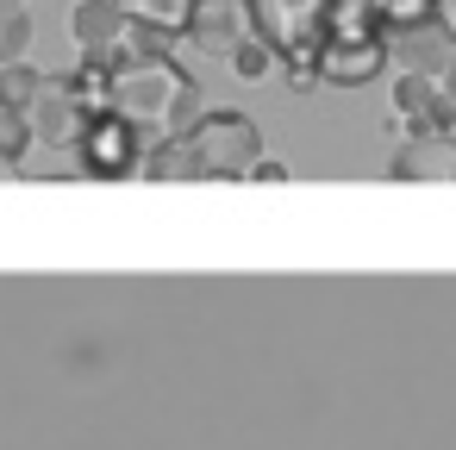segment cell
Wrapping results in <instances>:
<instances>
[{"label": "cell", "instance_id": "6da1fadb", "mask_svg": "<svg viewBox=\"0 0 456 450\" xmlns=\"http://www.w3.org/2000/svg\"><path fill=\"white\" fill-rule=\"evenodd\" d=\"M107 113L132 119L151 151L163 138H188L200 119V88L175 70V57H138V63H113L107 70Z\"/></svg>", "mask_w": 456, "mask_h": 450}, {"label": "cell", "instance_id": "30bf717a", "mask_svg": "<svg viewBox=\"0 0 456 450\" xmlns=\"http://www.w3.org/2000/svg\"><path fill=\"white\" fill-rule=\"evenodd\" d=\"M387 176L394 182H456V132H406Z\"/></svg>", "mask_w": 456, "mask_h": 450}, {"label": "cell", "instance_id": "7a4b0ae2", "mask_svg": "<svg viewBox=\"0 0 456 450\" xmlns=\"http://www.w3.org/2000/svg\"><path fill=\"white\" fill-rule=\"evenodd\" d=\"M331 7L338 0H250V26L256 38L275 51V63L288 70V88H313V63L331 38Z\"/></svg>", "mask_w": 456, "mask_h": 450}, {"label": "cell", "instance_id": "52a82bcc", "mask_svg": "<svg viewBox=\"0 0 456 450\" xmlns=\"http://www.w3.org/2000/svg\"><path fill=\"white\" fill-rule=\"evenodd\" d=\"M387 63H394V57H387V38H325L313 76H319L325 88H362V82H375Z\"/></svg>", "mask_w": 456, "mask_h": 450}, {"label": "cell", "instance_id": "3957f363", "mask_svg": "<svg viewBox=\"0 0 456 450\" xmlns=\"http://www.w3.org/2000/svg\"><path fill=\"white\" fill-rule=\"evenodd\" d=\"M188 144L200 157V176H213V182H238L263 163V132L244 113H200Z\"/></svg>", "mask_w": 456, "mask_h": 450}, {"label": "cell", "instance_id": "5b68a950", "mask_svg": "<svg viewBox=\"0 0 456 450\" xmlns=\"http://www.w3.org/2000/svg\"><path fill=\"white\" fill-rule=\"evenodd\" d=\"M387 57L400 63V76H431V82H444V76L456 70V26H450V20L400 26V32H387Z\"/></svg>", "mask_w": 456, "mask_h": 450}, {"label": "cell", "instance_id": "2e32d148", "mask_svg": "<svg viewBox=\"0 0 456 450\" xmlns=\"http://www.w3.org/2000/svg\"><path fill=\"white\" fill-rule=\"evenodd\" d=\"M375 13H381L387 32H400V26H419V20H444V0H375Z\"/></svg>", "mask_w": 456, "mask_h": 450}, {"label": "cell", "instance_id": "44dd1931", "mask_svg": "<svg viewBox=\"0 0 456 450\" xmlns=\"http://www.w3.org/2000/svg\"><path fill=\"white\" fill-rule=\"evenodd\" d=\"M444 94H450V101H456V70H450V76H444Z\"/></svg>", "mask_w": 456, "mask_h": 450}, {"label": "cell", "instance_id": "8992f818", "mask_svg": "<svg viewBox=\"0 0 456 450\" xmlns=\"http://www.w3.org/2000/svg\"><path fill=\"white\" fill-rule=\"evenodd\" d=\"M244 38H256V26H250V0H194L188 45H194L200 57H225V63H232V51H238Z\"/></svg>", "mask_w": 456, "mask_h": 450}, {"label": "cell", "instance_id": "ba28073f", "mask_svg": "<svg viewBox=\"0 0 456 450\" xmlns=\"http://www.w3.org/2000/svg\"><path fill=\"white\" fill-rule=\"evenodd\" d=\"M88 119H94V107L82 101V88L69 76H51L45 94H38V107H32V138H45V144H82Z\"/></svg>", "mask_w": 456, "mask_h": 450}, {"label": "cell", "instance_id": "5bb4252c", "mask_svg": "<svg viewBox=\"0 0 456 450\" xmlns=\"http://www.w3.org/2000/svg\"><path fill=\"white\" fill-rule=\"evenodd\" d=\"M45 82H51V76H38L32 63H7V70H0V107L32 113V107H38V94H45Z\"/></svg>", "mask_w": 456, "mask_h": 450}, {"label": "cell", "instance_id": "7402d4cb", "mask_svg": "<svg viewBox=\"0 0 456 450\" xmlns=\"http://www.w3.org/2000/svg\"><path fill=\"white\" fill-rule=\"evenodd\" d=\"M0 7H26V0H0Z\"/></svg>", "mask_w": 456, "mask_h": 450}, {"label": "cell", "instance_id": "e0dca14e", "mask_svg": "<svg viewBox=\"0 0 456 450\" xmlns=\"http://www.w3.org/2000/svg\"><path fill=\"white\" fill-rule=\"evenodd\" d=\"M169 51H175V32H157V26H132L113 63H138V57H169Z\"/></svg>", "mask_w": 456, "mask_h": 450}, {"label": "cell", "instance_id": "8fae6325", "mask_svg": "<svg viewBox=\"0 0 456 450\" xmlns=\"http://www.w3.org/2000/svg\"><path fill=\"white\" fill-rule=\"evenodd\" d=\"M394 113L406 119V132H456V101L431 76H400L394 82Z\"/></svg>", "mask_w": 456, "mask_h": 450}, {"label": "cell", "instance_id": "9a60e30c", "mask_svg": "<svg viewBox=\"0 0 456 450\" xmlns=\"http://www.w3.org/2000/svg\"><path fill=\"white\" fill-rule=\"evenodd\" d=\"M26 51H32V13L26 7H0V70L26 63Z\"/></svg>", "mask_w": 456, "mask_h": 450}, {"label": "cell", "instance_id": "277c9868", "mask_svg": "<svg viewBox=\"0 0 456 450\" xmlns=\"http://www.w3.org/2000/svg\"><path fill=\"white\" fill-rule=\"evenodd\" d=\"M144 157H151V138L132 119H119V113H94L88 119V132H82L88 176H132V169H144Z\"/></svg>", "mask_w": 456, "mask_h": 450}, {"label": "cell", "instance_id": "d6986e66", "mask_svg": "<svg viewBox=\"0 0 456 450\" xmlns=\"http://www.w3.org/2000/svg\"><path fill=\"white\" fill-rule=\"evenodd\" d=\"M32 144V113H13V107H0V151L20 157Z\"/></svg>", "mask_w": 456, "mask_h": 450}, {"label": "cell", "instance_id": "7c38bea8", "mask_svg": "<svg viewBox=\"0 0 456 450\" xmlns=\"http://www.w3.org/2000/svg\"><path fill=\"white\" fill-rule=\"evenodd\" d=\"M119 13H126L132 26H157V32H175V38H188L194 0H119Z\"/></svg>", "mask_w": 456, "mask_h": 450}, {"label": "cell", "instance_id": "ac0fdd59", "mask_svg": "<svg viewBox=\"0 0 456 450\" xmlns=\"http://www.w3.org/2000/svg\"><path fill=\"white\" fill-rule=\"evenodd\" d=\"M269 63H275V51H269L263 38H244V45L232 51V70H238L244 82H256V76H269Z\"/></svg>", "mask_w": 456, "mask_h": 450}, {"label": "cell", "instance_id": "9c48e42d", "mask_svg": "<svg viewBox=\"0 0 456 450\" xmlns=\"http://www.w3.org/2000/svg\"><path fill=\"white\" fill-rule=\"evenodd\" d=\"M132 20L119 13V0H76V13H69V38L82 51V63H113L119 45H126Z\"/></svg>", "mask_w": 456, "mask_h": 450}, {"label": "cell", "instance_id": "ffe728a7", "mask_svg": "<svg viewBox=\"0 0 456 450\" xmlns=\"http://www.w3.org/2000/svg\"><path fill=\"white\" fill-rule=\"evenodd\" d=\"M20 176V157H7V151H0V182H13Z\"/></svg>", "mask_w": 456, "mask_h": 450}, {"label": "cell", "instance_id": "4fadbf2b", "mask_svg": "<svg viewBox=\"0 0 456 450\" xmlns=\"http://www.w3.org/2000/svg\"><path fill=\"white\" fill-rule=\"evenodd\" d=\"M144 176H157V182H188V176H200V157H194L188 138H163V144L144 157Z\"/></svg>", "mask_w": 456, "mask_h": 450}]
</instances>
